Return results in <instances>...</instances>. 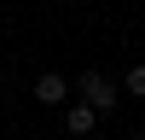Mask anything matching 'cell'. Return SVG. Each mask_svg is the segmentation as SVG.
<instances>
[{
  "instance_id": "cell-1",
  "label": "cell",
  "mask_w": 145,
  "mask_h": 140,
  "mask_svg": "<svg viewBox=\"0 0 145 140\" xmlns=\"http://www.w3.org/2000/svg\"><path fill=\"white\" fill-rule=\"evenodd\" d=\"M76 93H81V105H87L93 117H105V111H116V99H122V88H116L110 76H99V70H87V76L76 82Z\"/></svg>"
},
{
  "instance_id": "cell-2",
  "label": "cell",
  "mask_w": 145,
  "mask_h": 140,
  "mask_svg": "<svg viewBox=\"0 0 145 140\" xmlns=\"http://www.w3.org/2000/svg\"><path fill=\"white\" fill-rule=\"evenodd\" d=\"M35 99H41V105H64V93H70V82L64 76H58V70H46V76H35Z\"/></svg>"
},
{
  "instance_id": "cell-3",
  "label": "cell",
  "mask_w": 145,
  "mask_h": 140,
  "mask_svg": "<svg viewBox=\"0 0 145 140\" xmlns=\"http://www.w3.org/2000/svg\"><path fill=\"white\" fill-rule=\"evenodd\" d=\"M64 134H93V111L87 105H70L64 111Z\"/></svg>"
},
{
  "instance_id": "cell-4",
  "label": "cell",
  "mask_w": 145,
  "mask_h": 140,
  "mask_svg": "<svg viewBox=\"0 0 145 140\" xmlns=\"http://www.w3.org/2000/svg\"><path fill=\"white\" fill-rule=\"evenodd\" d=\"M122 93H134V99H145V64H134V70L122 76Z\"/></svg>"
},
{
  "instance_id": "cell-5",
  "label": "cell",
  "mask_w": 145,
  "mask_h": 140,
  "mask_svg": "<svg viewBox=\"0 0 145 140\" xmlns=\"http://www.w3.org/2000/svg\"><path fill=\"white\" fill-rule=\"evenodd\" d=\"M128 140H145V134H128Z\"/></svg>"
}]
</instances>
